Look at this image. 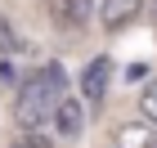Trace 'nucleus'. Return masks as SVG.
<instances>
[{
	"label": "nucleus",
	"mask_w": 157,
	"mask_h": 148,
	"mask_svg": "<svg viewBox=\"0 0 157 148\" xmlns=\"http://www.w3.org/2000/svg\"><path fill=\"white\" fill-rule=\"evenodd\" d=\"M67 94V72H63L59 63H45L40 72H32L18 90V130H49V117L59 108V99Z\"/></svg>",
	"instance_id": "obj_1"
},
{
	"label": "nucleus",
	"mask_w": 157,
	"mask_h": 148,
	"mask_svg": "<svg viewBox=\"0 0 157 148\" xmlns=\"http://www.w3.org/2000/svg\"><path fill=\"white\" fill-rule=\"evenodd\" d=\"M18 49H27V45L18 40V32L9 27V18L0 13V54H18Z\"/></svg>",
	"instance_id": "obj_7"
},
{
	"label": "nucleus",
	"mask_w": 157,
	"mask_h": 148,
	"mask_svg": "<svg viewBox=\"0 0 157 148\" xmlns=\"http://www.w3.org/2000/svg\"><path fill=\"white\" fill-rule=\"evenodd\" d=\"M139 112H144V121L157 126V81H148L144 94H139Z\"/></svg>",
	"instance_id": "obj_9"
},
{
	"label": "nucleus",
	"mask_w": 157,
	"mask_h": 148,
	"mask_svg": "<svg viewBox=\"0 0 157 148\" xmlns=\"http://www.w3.org/2000/svg\"><path fill=\"white\" fill-rule=\"evenodd\" d=\"M13 148H54V139H49V130H23L13 139Z\"/></svg>",
	"instance_id": "obj_8"
},
{
	"label": "nucleus",
	"mask_w": 157,
	"mask_h": 148,
	"mask_svg": "<svg viewBox=\"0 0 157 148\" xmlns=\"http://www.w3.org/2000/svg\"><path fill=\"white\" fill-rule=\"evenodd\" d=\"M49 18L63 32H76L94 18V0H49Z\"/></svg>",
	"instance_id": "obj_3"
},
{
	"label": "nucleus",
	"mask_w": 157,
	"mask_h": 148,
	"mask_svg": "<svg viewBox=\"0 0 157 148\" xmlns=\"http://www.w3.org/2000/svg\"><path fill=\"white\" fill-rule=\"evenodd\" d=\"M117 148H157V126L153 121H126V126H117Z\"/></svg>",
	"instance_id": "obj_6"
},
{
	"label": "nucleus",
	"mask_w": 157,
	"mask_h": 148,
	"mask_svg": "<svg viewBox=\"0 0 157 148\" xmlns=\"http://www.w3.org/2000/svg\"><path fill=\"white\" fill-rule=\"evenodd\" d=\"M9 81H13V67H9L5 59H0V85H9Z\"/></svg>",
	"instance_id": "obj_10"
},
{
	"label": "nucleus",
	"mask_w": 157,
	"mask_h": 148,
	"mask_svg": "<svg viewBox=\"0 0 157 148\" xmlns=\"http://www.w3.org/2000/svg\"><path fill=\"white\" fill-rule=\"evenodd\" d=\"M144 0H99V23L108 32H126V27L139 18Z\"/></svg>",
	"instance_id": "obj_4"
},
{
	"label": "nucleus",
	"mask_w": 157,
	"mask_h": 148,
	"mask_svg": "<svg viewBox=\"0 0 157 148\" xmlns=\"http://www.w3.org/2000/svg\"><path fill=\"white\" fill-rule=\"evenodd\" d=\"M108 76H112V63L99 54L94 63H85V72H81V94L90 99V103H99V99L108 94Z\"/></svg>",
	"instance_id": "obj_5"
},
{
	"label": "nucleus",
	"mask_w": 157,
	"mask_h": 148,
	"mask_svg": "<svg viewBox=\"0 0 157 148\" xmlns=\"http://www.w3.org/2000/svg\"><path fill=\"white\" fill-rule=\"evenodd\" d=\"M49 130H54L59 139H76L85 130V103L72 99V94H63L59 108H54V117H49Z\"/></svg>",
	"instance_id": "obj_2"
}]
</instances>
